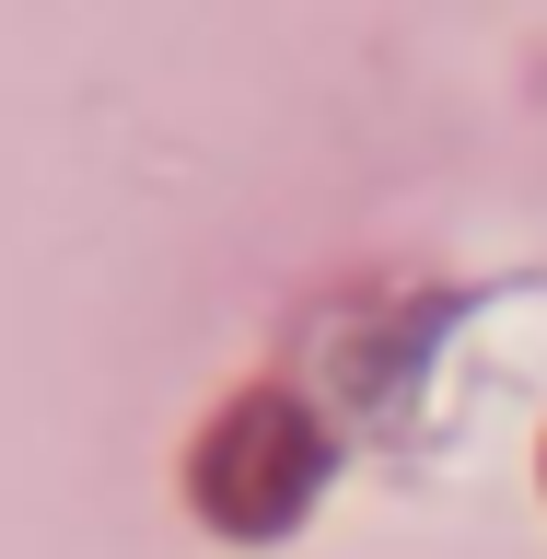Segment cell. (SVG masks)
Masks as SVG:
<instances>
[{
  "instance_id": "1",
  "label": "cell",
  "mask_w": 547,
  "mask_h": 559,
  "mask_svg": "<svg viewBox=\"0 0 547 559\" xmlns=\"http://www.w3.org/2000/svg\"><path fill=\"white\" fill-rule=\"evenodd\" d=\"M314 489H326V431H314V408L292 384H234L187 443V513L210 536H234V548L292 536L314 513Z\"/></svg>"
},
{
  "instance_id": "2",
  "label": "cell",
  "mask_w": 547,
  "mask_h": 559,
  "mask_svg": "<svg viewBox=\"0 0 547 559\" xmlns=\"http://www.w3.org/2000/svg\"><path fill=\"white\" fill-rule=\"evenodd\" d=\"M536 466H547V454H536Z\"/></svg>"
}]
</instances>
